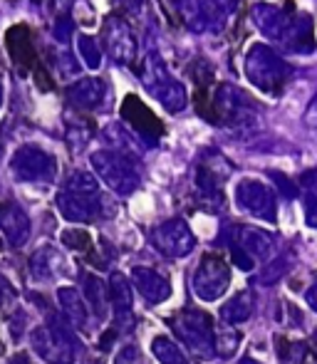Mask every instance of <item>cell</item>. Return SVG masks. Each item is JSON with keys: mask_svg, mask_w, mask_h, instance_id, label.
Wrapping results in <instances>:
<instances>
[{"mask_svg": "<svg viewBox=\"0 0 317 364\" xmlns=\"http://www.w3.org/2000/svg\"><path fill=\"white\" fill-rule=\"evenodd\" d=\"M82 297H85V302L92 307V312H95L97 317H104L107 315V302H109V288H107L104 283H102L97 275L92 273H82Z\"/></svg>", "mask_w": 317, "mask_h": 364, "instance_id": "21", "label": "cell"}, {"mask_svg": "<svg viewBox=\"0 0 317 364\" xmlns=\"http://www.w3.org/2000/svg\"><path fill=\"white\" fill-rule=\"evenodd\" d=\"M58 302L63 315L68 317V322H72L75 327H85L87 325V302L80 295L77 288H60L58 290Z\"/></svg>", "mask_w": 317, "mask_h": 364, "instance_id": "22", "label": "cell"}, {"mask_svg": "<svg viewBox=\"0 0 317 364\" xmlns=\"http://www.w3.org/2000/svg\"><path fill=\"white\" fill-rule=\"evenodd\" d=\"M60 240H63V245H68L70 250H77V253H85V250H90V245H92V238H90V233H87L85 228L63 230Z\"/></svg>", "mask_w": 317, "mask_h": 364, "instance_id": "31", "label": "cell"}, {"mask_svg": "<svg viewBox=\"0 0 317 364\" xmlns=\"http://www.w3.org/2000/svg\"><path fill=\"white\" fill-rule=\"evenodd\" d=\"M305 220H308L310 228L317 230V198L310 196L308 203H305Z\"/></svg>", "mask_w": 317, "mask_h": 364, "instance_id": "37", "label": "cell"}, {"mask_svg": "<svg viewBox=\"0 0 317 364\" xmlns=\"http://www.w3.org/2000/svg\"><path fill=\"white\" fill-rule=\"evenodd\" d=\"M100 43L117 63L129 65L136 58V38L131 33L129 23H127L122 15H107L104 23H102V35Z\"/></svg>", "mask_w": 317, "mask_h": 364, "instance_id": "10", "label": "cell"}, {"mask_svg": "<svg viewBox=\"0 0 317 364\" xmlns=\"http://www.w3.org/2000/svg\"><path fill=\"white\" fill-rule=\"evenodd\" d=\"M5 48H8V55L20 77H25L30 70L38 68V50H35L33 33H30L28 25H13L5 33Z\"/></svg>", "mask_w": 317, "mask_h": 364, "instance_id": "13", "label": "cell"}, {"mask_svg": "<svg viewBox=\"0 0 317 364\" xmlns=\"http://www.w3.org/2000/svg\"><path fill=\"white\" fill-rule=\"evenodd\" d=\"M216 3H218V10H233V8H236V3H238V0H216Z\"/></svg>", "mask_w": 317, "mask_h": 364, "instance_id": "43", "label": "cell"}, {"mask_svg": "<svg viewBox=\"0 0 317 364\" xmlns=\"http://www.w3.org/2000/svg\"><path fill=\"white\" fill-rule=\"evenodd\" d=\"M107 97H109V87H107V82L100 80V77H85V80L75 82L68 90V100L72 102L80 112L102 109Z\"/></svg>", "mask_w": 317, "mask_h": 364, "instance_id": "14", "label": "cell"}, {"mask_svg": "<svg viewBox=\"0 0 317 364\" xmlns=\"http://www.w3.org/2000/svg\"><path fill=\"white\" fill-rule=\"evenodd\" d=\"M280 40H283L288 50H295V53H310V50L315 48L313 20H310L308 15H295V18H290L288 30H285V35Z\"/></svg>", "mask_w": 317, "mask_h": 364, "instance_id": "18", "label": "cell"}, {"mask_svg": "<svg viewBox=\"0 0 317 364\" xmlns=\"http://www.w3.org/2000/svg\"><path fill=\"white\" fill-rule=\"evenodd\" d=\"M77 48H80V58L85 60V65L90 70H100L102 65V48L100 40H95L92 35H77Z\"/></svg>", "mask_w": 317, "mask_h": 364, "instance_id": "28", "label": "cell"}, {"mask_svg": "<svg viewBox=\"0 0 317 364\" xmlns=\"http://www.w3.org/2000/svg\"><path fill=\"white\" fill-rule=\"evenodd\" d=\"M122 119L127 124H131V129L146 141H158L163 136V124L158 122V117L136 95H127L122 102Z\"/></svg>", "mask_w": 317, "mask_h": 364, "instance_id": "12", "label": "cell"}, {"mask_svg": "<svg viewBox=\"0 0 317 364\" xmlns=\"http://www.w3.org/2000/svg\"><path fill=\"white\" fill-rule=\"evenodd\" d=\"M10 168L18 181L50 183L58 176V159L38 144H23L10 159Z\"/></svg>", "mask_w": 317, "mask_h": 364, "instance_id": "7", "label": "cell"}, {"mask_svg": "<svg viewBox=\"0 0 317 364\" xmlns=\"http://www.w3.org/2000/svg\"><path fill=\"white\" fill-rule=\"evenodd\" d=\"M300 186L313 198H317V168H310V171H305L303 176H300Z\"/></svg>", "mask_w": 317, "mask_h": 364, "instance_id": "33", "label": "cell"}, {"mask_svg": "<svg viewBox=\"0 0 317 364\" xmlns=\"http://www.w3.org/2000/svg\"><path fill=\"white\" fill-rule=\"evenodd\" d=\"M0 107H3V82H0Z\"/></svg>", "mask_w": 317, "mask_h": 364, "instance_id": "46", "label": "cell"}, {"mask_svg": "<svg viewBox=\"0 0 317 364\" xmlns=\"http://www.w3.org/2000/svg\"><path fill=\"white\" fill-rule=\"evenodd\" d=\"M131 285L139 290V295L144 297V300L154 302V305L166 302L168 297H171V283H168L161 273H156V270H151V268L136 265V268L131 270Z\"/></svg>", "mask_w": 317, "mask_h": 364, "instance_id": "16", "label": "cell"}, {"mask_svg": "<svg viewBox=\"0 0 317 364\" xmlns=\"http://www.w3.org/2000/svg\"><path fill=\"white\" fill-rule=\"evenodd\" d=\"M173 332L196 357L208 360L213 355V322L203 310H181L171 320Z\"/></svg>", "mask_w": 317, "mask_h": 364, "instance_id": "6", "label": "cell"}, {"mask_svg": "<svg viewBox=\"0 0 317 364\" xmlns=\"http://www.w3.org/2000/svg\"><path fill=\"white\" fill-rule=\"evenodd\" d=\"M290 265H293V255H290V253H283V255H278V258L263 263V268H260V273H258L260 285L278 283L280 278H285V273L290 270Z\"/></svg>", "mask_w": 317, "mask_h": 364, "instance_id": "26", "label": "cell"}, {"mask_svg": "<svg viewBox=\"0 0 317 364\" xmlns=\"http://www.w3.org/2000/svg\"><path fill=\"white\" fill-rule=\"evenodd\" d=\"M63 263L65 260L60 258L58 250L45 245V248H40L38 253H33V258H30V275H33L38 283H50V280L58 278Z\"/></svg>", "mask_w": 317, "mask_h": 364, "instance_id": "20", "label": "cell"}, {"mask_svg": "<svg viewBox=\"0 0 317 364\" xmlns=\"http://www.w3.org/2000/svg\"><path fill=\"white\" fill-rule=\"evenodd\" d=\"M13 300H15V288L10 285V280L5 275H0V310Z\"/></svg>", "mask_w": 317, "mask_h": 364, "instance_id": "35", "label": "cell"}, {"mask_svg": "<svg viewBox=\"0 0 317 364\" xmlns=\"http://www.w3.org/2000/svg\"><path fill=\"white\" fill-rule=\"evenodd\" d=\"M308 124L310 127H317V97H313V102H310V107H308Z\"/></svg>", "mask_w": 317, "mask_h": 364, "instance_id": "40", "label": "cell"}, {"mask_svg": "<svg viewBox=\"0 0 317 364\" xmlns=\"http://www.w3.org/2000/svg\"><path fill=\"white\" fill-rule=\"evenodd\" d=\"M8 364H33L30 362V357L28 355H23V352H20V355H13L10 357V362Z\"/></svg>", "mask_w": 317, "mask_h": 364, "instance_id": "42", "label": "cell"}, {"mask_svg": "<svg viewBox=\"0 0 317 364\" xmlns=\"http://www.w3.org/2000/svg\"><path fill=\"white\" fill-rule=\"evenodd\" d=\"M0 230L13 248H23L30 240V218L18 203H0Z\"/></svg>", "mask_w": 317, "mask_h": 364, "instance_id": "15", "label": "cell"}, {"mask_svg": "<svg viewBox=\"0 0 317 364\" xmlns=\"http://www.w3.org/2000/svg\"><path fill=\"white\" fill-rule=\"evenodd\" d=\"M238 345H240V335L236 330H231V327L213 335V355H218L221 360H231L238 352Z\"/></svg>", "mask_w": 317, "mask_h": 364, "instance_id": "27", "label": "cell"}, {"mask_svg": "<svg viewBox=\"0 0 317 364\" xmlns=\"http://www.w3.org/2000/svg\"><path fill=\"white\" fill-rule=\"evenodd\" d=\"M270 176H273V181L278 183V188H280V193H283V196H288V198H293L295 193H298V188L293 186V181H290V178H285L283 173H270Z\"/></svg>", "mask_w": 317, "mask_h": 364, "instance_id": "34", "label": "cell"}, {"mask_svg": "<svg viewBox=\"0 0 317 364\" xmlns=\"http://www.w3.org/2000/svg\"><path fill=\"white\" fill-rule=\"evenodd\" d=\"M35 82H38V87H40V92H50L53 90V80H50V75L45 73V68L43 65H38V68H35Z\"/></svg>", "mask_w": 317, "mask_h": 364, "instance_id": "36", "label": "cell"}, {"mask_svg": "<svg viewBox=\"0 0 317 364\" xmlns=\"http://www.w3.org/2000/svg\"><path fill=\"white\" fill-rule=\"evenodd\" d=\"M136 350L134 347H127V350L119 352V357H117V364H136Z\"/></svg>", "mask_w": 317, "mask_h": 364, "instance_id": "38", "label": "cell"}, {"mask_svg": "<svg viewBox=\"0 0 317 364\" xmlns=\"http://www.w3.org/2000/svg\"><path fill=\"white\" fill-rule=\"evenodd\" d=\"M119 3L124 10H139L141 5H144V0H119Z\"/></svg>", "mask_w": 317, "mask_h": 364, "instance_id": "41", "label": "cell"}, {"mask_svg": "<svg viewBox=\"0 0 317 364\" xmlns=\"http://www.w3.org/2000/svg\"><path fill=\"white\" fill-rule=\"evenodd\" d=\"M305 302L310 305V310L317 312V278H315V283L310 285L308 290H305Z\"/></svg>", "mask_w": 317, "mask_h": 364, "instance_id": "39", "label": "cell"}, {"mask_svg": "<svg viewBox=\"0 0 317 364\" xmlns=\"http://www.w3.org/2000/svg\"><path fill=\"white\" fill-rule=\"evenodd\" d=\"M278 355L283 364H303L305 355H308V347L305 342H288V340H278Z\"/></svg>", "mask_w": 317, "mask_h": 364, "instance_id": "30", "label": "cell"}, {"mask_svg": "<svg viewBox=\"0 0 317 364\" xmlns=\"http://www.w3.org/2000/svg\"><path fill=\"white\" fill-rule=\"evenodd\" d=\"M92 168L97 173V181L104 183L109 191L119 193V196H129L139 188V171L131 156L124 151H112V149H102L90 156Z\"/></svg>", "mask_w": 317, "mask_h": 364, "instance_id": "3", "label": "cell"}, {"mask_svg": "<svg viewBox=\"0 0 317 364\" xmlns=\"http://www.w3.org/2000/svg\"><path fill=\"white\" fill-rule=\"evenodd\" d=\"M109 300H112V305H114L117 325H119L124 317H129L131 302H134V297H131V283L122 273H112V278H109Z\"/></svg>", "mask_w": 317, "mask_h": 364, "instance_id": "23", "label": "cell"}, {"mask_svg": "<svg viewBox=\"0 0 317 364\" xmlns=\"http://www.w3.org/2000/svg\"><path fill=\"white\" fill-rule=\"evenodd\" d=\"M236 203L253 218L268 220V223L278 218L275 193L258 178H240L236 186Z\"/></svg>", "mask_w": 317, "mask_h": 364, "instance_id": "9", "label": "cell"}, {"mask_svg": "<svg viewBox=\"0 0 317 364\" xmlns=\"http://www.w3.org/2000/svg\"><path fill=\"white\" fill-rule=\"evenodd\" d=\"M151 352H154V357L161 364H191L186 352L166 335H156L154 340H151Z\"/></svg>", "mask_w": 317, "mask_h": 364, "instance_id": "25", "label": "cell"}, {"mask_svg": "<svg viewBox=\"0 0 317 364\" xmlns=\"http://www.w3.org/2000/svg\"><path fill=\"white\" fill-rule=\"evenodd\" d=\"M228 285H231V268L221 255H203L198 268L193 270L191 288L196 292L198 300L203 302H216L218 297L226 295Z\"/></svg>", "mask_w": 317, "mask_h": 364, "instance_id": "8", "label": "cell"}, {"mask_svg": "<svg viewBox=\"0 0 317 364\" xmlns=\"http://www.w3.org/2000/svg\"><path fill=\"white\" fill-rule=\"evenodd\" d=\"M30 347L48 364H72L75 362V340L65 325L50 320L30 332Z\"/></svg>", "mask_w": 317, "mask_h": 364, "instance_id": "4", "label": "cell"}, {"mask_svg": "<svg viewBox=\"0 0 317 364\" xmlns=\"http://www.w3.org/2000/svg\"><path fill=\"white\" fill-rule=\"evenodd\" d=\"M245 75H248L253 87L275 97L283 92L285 82L290 77V68L268 45H253L245 55Z\"/></svg>", "mask_w": 317, "mask_h": 364, "instance_id": "2", "label": "cell"}, {"mask_svg": "<svg viewBox=\"0 0 317 364\" xmlns=\"http://www.w3.org/2000/svg\"><path fill=\"white\" fill-rule=\"evenodd\" d=\"M253 315V292L240 290L231 297L228 302H223L221 307V320L228 325H240V322H248V317Z\"/></svg>", "mask_w": 317, "mask_h": 364, "instance_id": "24", "label": "cell"}, {"mask_svg": "<svg viewBox=\"0 0 317 364\" xmlns=\"http://www.w3.org/2000/svg\"><path fill=\"white\" fill-rule=\"evenodd\" d=\"M58 211L72 223H92L102 213V191L97 176L87 171H75L65 181V188L55 198Z\"/></svg>", "mask_w": 317, "mask_h": 364, "instance_id": "1", "label": "cell"}, {"mask_svg": "<svg viewBox=\"0 0 317 364\" xmlns=\"http://www.w3.org/2000/svg\"><path fill=\"white\" fill-rule=\"evenodd\" d=\"M236 243L253 260H265L270 253H273V248H275V238L268 233V230H263V228H240Z\"/></svg>", "mask_w": 317, "mask_h": 364, "instance_id": "19", "label": "cell"}, {"mask_svg": "<svg viewBox=\"0 0 317 364\" xmlns=\"http://www.w3.org/2000/svg\"><path fill=\"white\" fill-rule=\"evenodd\" d=\"M151 243H154L158 253L168 255V258H186L196 248V235L191 233L183 218H171L166 223L156 225L154 233H151Z\"/></svg>", "mask_w": 317, "mask_h": 364, "instance_id": "11", "label": "cell"}, {"mask_svg": "<svg viewBox=\"0 0 317 364\" xmlns=\"http://www.w3.org/2000/svg\"><path fill=\"white\" fill-rule=\"evenodd\" d=\"M92 132H95V127H92V122L85 114H80L77 122L68 119V136L72 141V146H85L92 139Z\"/></svg>", "mask_w": 317, "mask_h": 364, "instance_id": "29", "label": "cell"}, {"mask_svg": "<svg viewBox=\"0 0 317 364\" xmlns=\"http://www.w3.org/2000/svg\"><path fill=\"white\" fill-rule=\"evenodd\" d=\"M238 364H263V362H255V360H250V357H243V360H238Z\"/></svg>", "mask_w": 317, "mask_h": 364, "instance_id": "44", "label": "cell"}, {"mask_svg": "<svg viewBox=\"0 0 317 364\" xmlns=\"http://www.w3.org/2000/svg\"><path fill=\"white\" fill-rule=\"evenodd\" d=\"M253 23L263 35H268V38H273V40H280L290 25V15H285L278 5L260 3V5H255V10H253Z\"/></svg>", "mask_w": 317, "mask_h": 364, "instance_id": "17", "label": "cell"}, {"mask_svg": "<svg viewBox=\"0 0 317 364\" xmlns=\"http://www.w3.org/2000/svg\"><path fill=\"white\" fill-rule=\"evenodd\" d=\"M231 255H233V263H236V265H238V268H240V270H253L255 260H253V258H250V255H248V253H245V250H243V248H240V245H238V243H233V245H231Z\"/></svg>", "mask_w": 317, "mask_h": 364, "instance_id": "32", "label": "cell"}, {"mask_svg": "<svg viewBox=\"0 0 317 364\" xmlns=\"http://www.w3.org/2000/svg\"><path fill=\"white\" fill-rule=\"evenodd\" d=\"M141 82L144 87L163 105L166 112H181L186 107V90L181 87V82H176L171 75L166 73L161 58L158 55H146L141 63Z\"/></svg>", "mask_w": 317, "mask_h": 364, "instance_id": "5", "label": "cell"}, {"mask_svg": "<svg viewBox=\"0 0 317 364\" xmlns=\"http://www.w3.org/2000/svg\"><path fill=\"white\" fill-rule=\"evenodd\" d=\"M3 146H5V139H3V129H0V156H3Z\"/></svg>", "mask_w": 317, "mask_h": 364, "instance_id": "45", "label": "cell"}]
</instances>
